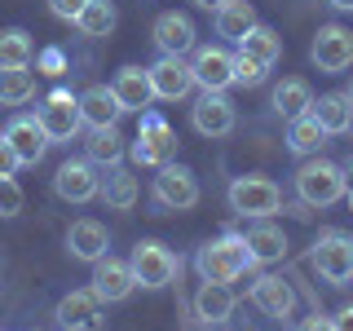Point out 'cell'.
<instances>
[{
    "label": "cell",
    "instance_id": "cell-1",
    "mask_svg": "<svg viewBox=\"0 0 353 331\" xmlns=\"http://www.w3.org/2000/svg\"><path fill=\"white\" fill-rule=\"evenodd\" d=\"M194 265H199V279L203 283H234L239 274H248V265H252L248 239L243 234H221L216 243H203Z\"/></svg>",
    "mask_w": 353,
    "mask_h": 331
},
{
    "label": "cell",
    "instance_id": "cell-2",
    "mask_svg": "<svg viewBox=\"0 0 353 331\" xmlns=\"http://www.w3.org/2000/svg\"><path fill=\"white\" fill-rule=\"evenodd\" d=\"M345 168L331 159H305L296 168V194H301L305 208H331L345 199Z\"/></svg>",
    "mask_w": 353,
    "mask_h": 331
},
{
    "label": "cell",
    "instance_id": "cell-3",
    "mask_svg": "<svg viewBox=\"0 0 353 331\" xmlns=\"http://www.w3.org/2000/svg\"><path fill=\"white\" fill-rule=\"evenodd\" d=\"M128 154L141 168H163V163L176 159V132L168 128V119H163L159 110H141V128H137V137H132Z\"/></svg>",
    "mask_w": 353,
    "mask_h": 331
},
{
    "label": "cell",
    "instance_id": "cell-4",
    "mask_svg": "<svg viewBox=\"0 0 353 331\" xmlns=\"http://www.w3.org/2000/svg\"><path fill=\"white\" fill-rule=\"evenodd\" d=\"M230 208H234L239 217L265 221L283 208V185L274 181V177H256V172L234 177V185H230Z\"/></svg>",
    "mask_w": 353,
    "mask_h": 331
},
{
    "label": "cell",
    "instance_id": "cell-5",
    "mask_svg": "<svg viewBox=\"0 0 353 331\" xmlns=\"http://www.w3.org/2000/svg\"><path fill=\"white\" fill-rule=\"evenodd\" d=\"M128 265H132V279H137V287H150V292L168 287L176 274H181L176 252L168 248V243H159V239H141L137 248H132Z\"/></svg>",
    "mask_w": 353,
    "mask_h": 331
},
{
    "label": "cell",
    "instance_id": "cell-6",
    "mask_svg": "<svg viewBox=\"0 0 353 331\" xmlns=\"http://www.w3.org/2000/svg\"><path fill=\"white\" fill-rule=\"evenodd\" d=\"M309 265H314L318 279L331 283V287L353 283V239L345 234V230H327V234H318L314 252H309Z\"/></svg>",
    "mask_w": 353,
    "mask_h": 331
},
{
    "label": "cell",
    "instance_id": "cell-7",
    "mask_svg": "<svg viewBox=\"0 0 353 331\" xmlns=\"http://www.w3.org/2000/svg\"><path fill=\"white\" fill-rule=\"evenodd\" d=\"M36 119H40V128L49 132V141H75L80 128H84L80 97H71V88H53V93L40 102Z\"/></svg>",
    "mask_w": 353,
    "mask_h": 331
},
{
    "label": "cell",
    "instance_id": "cell-8",
    "mask_svg": "<svg viewBox=\"0 0 353 331\" xmlns=\"http://www.w3.org/2000/svg\"><path fill=\"white\" fill-rule=\"evenodd\" d=\"M154 203L168 212H190L199 203V177L185 163H163L154 172Z\"/></svg>",
    "mask_w": 353,
    "mask_h": 331
},
{
    "label": "cell",
    "instance_id": "cell-9",
    "mask_svg": "<svg viewBox=\"0 0 353 331\" xmlns=\"http://www.w3.org/2000/svg\"><path fill=\"white\" fill-rule=\"evenodd\" d=\"M190 71H194V84L203 93H225L234 84V53L225 44H194Z\"/></svg>",
    "mask_w": 353,
    "mask_h": 331
},
{
    "label": "cell",
    "instance_id": "cell-10",
    "mask_svg": "<svg viewBox=\"0 0 353 331\" xmlns=\"http://www.w3.org/2000/svg\"><path fill=\"white\" fill-rule=\"evenodd\" d=\"M309 58H314L318 71L327 75H340L353 66V31L340 27V22H327V27H318L314 44H309Z\"/></svg>",
    "mask_w": 353,
    "mask_h": 331
},
{
    "label": "cell",
    "instance_id": "cell-11",
    "mask_svg": "<svg viewBox=\"0 0 353 331\" xmlns=\"http://www.w3.org/2000/svg\"><path fill=\"white\" fill-rule=\"evenodd\" d=\"M146 75H150V88H154V102H181V97H190V88H194L190 62L168 58V53H159V58L146 66Z\"/></svg>",
    "mask_w": 353,
    "mask_h": 331
},
{
    "label": "cell",
    "instance_id": "cell-12",
    "mask_svg": "<svg viewBox=\"0 0 353 331\" xmlns=\"http://www.w3.org/2000/svg\"><path fill=\"white\" fill-rule=\"evenodd\" d=\"M53 190H58V199H66V203H88V199H97V190H102V172H97V163L88 159H66L58 172H53Z\"/></svg>",
    "mask_w": 353,
    "mask_h": 331
},
{
    "label": "cell",
    "instance_id": "cell-13",
    "mask_svg": "<svg viewBox=\"0 0 353 331\" xmlns=\"http://www.w3.org/2000/svg\"><path fill=\"white\" fill-rule=\"evenodd\" d=\"M150 40H154V49H159V53H168V58H185V53H194L199 31H194L190 14H176V9H168V14H159V18H154Z\"/></svg>",
    "mask_w": 353,
    "mask_h": 331
},
{
    "label": "cell",
    "instance_id": "cell-14",
    "mask_svg": "<svg viewBox=\"0 0 353 331\" xmlns=\"http://www.w3.org/2000/svg\"><path fill=\"white\" fill-rule=\"evenodd\" d=\"M62 331H97L102 327V301H97L93 287H80V292H66L58 309H53Z\"/></svg>",
    "mask_w": 353,
    "mask_h": 331
},
{
    "label": "cell",
    "instance_id": "cell-15",
    "mask_svg": "<svg viewBox=\"0 0 353 331\" xmlns=\"http://www.w3.org/2000/svg\"><path fill=\"white\" fill-rule=\"evenodd\" d=\"M5 141L14 146V154H18L22 168H36V163L44 159V150L53 146L49 132L40 128L36 115H14V119H9V128H5Z\"/></svg>",
    "mask_w": 353,
    "mask_h": 331
},
{
    "label": "cell",
    "instance_id": "cell-16",
    "mask_svg": "<svg viewBox=\"0 0 353 331\" xmlns=\"http://www.w3.org/2000/svg\"><path fill=\"white\" fill-rule=\"evenodd\" d=\"M132 287H137V279H132V265L128 261H119V257H110V252H106V257L93 265V292H97V301H102V305L128 301Z\"/></svg>",
    "mask_w": 353,
    "mask_h": 331
},
{
    "label": "cell",
    "instance_id": "cell-17",
    "mask_svg": "<svg viewBox=\"0 0 353 331\" xmlns=\"http://www.w3.org/2000/svg\"><path fill=\"white\" fill-rule=\"evenodd\" d=\"M234 106L225 102V93H203L199 102L190 106V124H194V132L199 137H230L234 132Z\"/></svg>",
    "mask_w": 353,
    "mask_h": 331
},
{
    "label": "cell",
    "instance_id": "cell-18",
    "mask_svg": "<svg viewBox=\"0 0 353 331\" xmlns=\"http://www.w3.org/2000/svg\"><path fill=\"white\" fill-rule=\"evenodd\" d=\"M66 252H71L75 261H84V265H97L110 252L106 225H102V221H93V217L71 221V230H66Z\"/></svg>",
    "mask_w": 353,
    "mask_h": 331
},
{
    "label": "cell",
    "instance_id": "cell-19",
    "mask_svg": "<svg viewBox=\"0 0 353 331\" xmlns=\"http://www.w3.org/2000/svg\"><path fill=\"white\" fill-rule=\"evenodd\" d=\"M252 305L265 318H292L296 314V287L283 274H261L256 287H252Z\"/></svg>",
    "mask_w": 353,
    "mask_h": 331
},
{
    "label": "cell",
    "instance_id": "cell-20",
    "mask_svg": "<svg viewBox=\"0 0 353 331\" xmlns=\"http://www.w3.org/2000/svg\"><path fill=\"white\" fill-rule=\"evenodd\" d=\"M80 115H84V128H110V124H119L124 106H119L110 84H88L80 93Z\"/></svg>",
    "mask_w": 353,
    "mask_h": 331
},
{
    "label": "cell",
    "instance_id": "cell-21",
    "mask_svg": "<svg viewBox=\"0 0 353 331\" xmlns=\"http://www.w3.org/2000/svg\"><path fill=\"white\" fill-rule=\"evenodd\" d=\"M110 88H115V97H119V106L124 110H150L154 102V88H150V75H146V66H119L115 71V80H110Z\"/></svg>",
    "mask_w": 353,
    "mask_h": 331
},
{
    "label": "cell",
    "instance_id": "cell-22",
    "mask_svg": "<svg viewBox=\"0 0 353 331\" xmlns=\"http://www.w3.org/2000/svg\"><path fill=\"white\" fill-rule=\"evenodd\" d=\"M234 305L239 301H234V292H230V283H203L199 296H194V314H199V323H208V327L230 323Z\"/></svg>",
    "mask_w": 353,
    "mask_h": 331
},
{
    "label": "cell",
    "instance_id": "cell-23",
    "mask_svg": "<svg viewBox=\"0 0 353 331\" xmlns=\"http://www.w3.org/2000/svg\"><path fill=\"white\" fill-rule=\"evenodd\" d=\"M309 115L323 124L327 137H345V132H353V102L345 93H323L314 106H309Z\"/></svg>",
    "mask_w": 353,
    "mask_h": 331
},
{
    "label": "cell",
    "instance_id": "cell-24",
    "mask_svg": "<svg viewBox=\"0 0 353 331\" xmlns=\"http://www.w3.org/2000/svg\"><path fill=\"white\" fill-rule=\"evenodd\" d=\"M239 53H243V58H252V62H261L265 71H274L279 58H283V36L274 27H265V22H256V27L239 40Z\"/></svg>",
    "mask_w": 353,
    "mask_h": 331
},
{
    "label": "cell",
    "instance_id": "cell-25",
    "mask_svg": "<svg viewBox=\"0 0 353 331\" xmlns=\"http://www.w3.org/2000/svg\"><path fill=\"white\" fill-rule=\"evenodd\" d=\"M212 22H216V36H225L230 44H239L261 18H256V9H252V0H225V5L212 14Z\"/></svg>",
    "mask_w": 353,
    "mask_h": 331
},
{
    "label": "cell",
    "instance_id": "cell-26",
    "mask_svg": "<svg viewBox=\"0 0 353 331\" xmlns=\"http://www.w3.org/2000/svg\"><path fill=\"white\" fill-rule=\"evenodd\" d=\"M84 150H88V159H93L97 168H115V163H124L128 141H124V132H119V124H110V128H93V132H88Z\"/></svg>",
    "mask_w": 353,
    "mask_h": 331
},
{
    "label": "cell",
    "instance_id": "cell-27",
    "mask_svg": "<svg viewBox=\"0 0 353 331\" xmlns=\"http://www.w3.org/2000/svg\"><path fill=\"white\" fill-rule=\"evenodd\" d=\"M243 239H248L252 265H274V261H283V257H287V239H283V230H279V225H265V221H256V225H252Z\"/></svg>",
    "mask_w": 353,
    "mask_h": 331
},
{
    "label": "cell",
    "instance_id": "cell-28",
    "mask_svg": "<svg viewBox=\"0 0 353 331\" xmlns=\"http://www.w3.org/2000/svg\"><path fill=\"white\" fill-rule=\"evenodd\" d=\"M309 106H314V88H309V80H301V75H287L283 84H274V110H279L283 119L305 115Z\"/></svg>",
    "mask_w": 353,
    "mask_h": 331
},
{
    "label": "cell",
    "instance_id": "cell-29",
    "mask_svg": "<svg viewBox=\"0 0 353 331\" xmlns=\"http://www.w3.org/2000/svg\"><path fill=\"white\" fill-rule=\"evenodd\" d=\"M97 194H102L115 212H128V208L137 203V177H132L124 163H115V168L102 172V190H97Z\"/></svg>",
    "mask_w": 353,
    "mask_h": 331
},
{
    "label": "cell",
    "instance_id": "cell-30",
    "mask_svg": "<svg viewBox=\"0 0 353 331\" xmlns=\"http://www.w3.org/2000/svg\"><path fill=\"white\" fill-rule=\"evenodd\" d=\"M327 141V132L323 124H318L314 115H296V119H287V150L292 154H301V159H309V154H318V146Z\"/></svg>",
    "mask_w": 353,
    "mask_h": 331
},
{
    "label": "cell",
    "instance_id": "cell-31",
    "mask_svg": "<svg viewBox=\"0 0 353 331\" xmlns=\"http://www.w3.org/2000/svg\"><path fill=\"white\" fill-rule=\"evenodd\" d=\"M36 58V44L22 27H5L0 31V71H18V66H31Z\"/></svg>",
    "mask_w": 353,
    "mask_h": 331
},
{
    "label": "cell",
    "instance_id": "cell-32",
    "mask_svg": "<svg viewBox=\"0 0 353 331\" xmlns=\"http://www.w3.org/2000/svg\"><path fill=\"white\" fill-rule=\"evenodd\" d=\"M36 97V75L27 66L18 71H0V106H27Z\"/></svg>",
    "mask_w": 353,
    "mask_h": 331
},
{
    "label": "cell",
    "instance_id": "cell-33",
    "mask_svg": "<svg viewBox=\"0 0 353 331\" xmlns=\"http://www.w3.org/2000/svg\"><path fill=\"white\" fill-rule=\"evenodd\" d=\"M75 27H80L88 40H102V36H110V31H115V5H110V0H88V5H84V14L75 18Z\"/></svg>",
    "mask_w": 353,
    "mask_h": 331
},
{
    "label": "cell",
    "instance_id": "cell-34",
    "mask_svg": "<svg viewBox=\"0 0 353 331\" xmlns=\"http://www.w3.org/2000/svg\"><path fill=\"white\" fill-rule=\"evenodd\" d=\"M22 208H27V194H22V185L14 177H0V217H18Z\"/></svg>",
    "mask_w": 353,
    "mask_h": 331
},
{
    "label": "cell",
    "instance_id": "cell-35",
    "mask_svg": "<svg viewBox=\"0 0 353 331\" xmlns=\"http://www.w3.org/2000/svg\"><path fill=\"white\" fill-rule=\"evenodd\" d=\"M36 71H40V75H53V80H58V75H66L71 66H66V53L58 49V44H49V49H40V53H36Z\"/></svg>",
    "mask_w": 353,
    "mask_h": 331
},
{
    "label": "cell",
    "instance_id": "cell-36",
    "mask_svg": "<svg viewBox=\"0 0 353 331\" xmlns=\"http://www.w3.org/2000/svg\"><path fill=\"white\" fill-rule=\"evenodd\" d=\"M265 66L261 62H252V58H243V53H234V84H243V88H256L261 80H265Z\"/></svg>",
    "mask_w": 353,
    "mask_h": 331
},
{
    "label": "cell",
    "instance_id": "cell-37",
    "mask_svg": "<svg viewBox=\"0 0 353 331\" xmlns=\"http://www.w3.org/2000/svg\"><path fill=\"white\" fill-rule=\"evenodd\" d=\"M84 5H88V0H49L53 18H62V22H75V18L84 14Z\"/></svg>",
    "mask_w": 353,
    "mask_h": 331
},
{
    "label": "cell",
    "instance_id": "cell-38",
    "mask_svg": "<svg viewBox=\"0 0 353 331\" xmlns=\"http://www.w3.org/2000/svg\"><path fill=\"white\" fill-rule=\"evenodd\" d=\"M18 168H22V163H18V154H14V146H9V141L0 137V177H14Z\"/></svg>",
    "mask_w": 353,
    "mask_h": 331
},
{
    "label": "cell",
    "instance_id": "cell-39",
    "mask_svg": "<svg viewBox=\"0 0 353 331\" xmlns=\"http://www.w3.org/2000/svg\"><path fill=\"white\" fill-rule=\"evenodd\" d=\"M296 331H336V327H331V318H323V314L314 309L309 318H301V323H296Z\"/></svg>",
    "mask_w": 353,
    "mask_h": 331
},
{
    "label": "cell",
    "instance_id": "cell-40",
    "mask_svg": "<svg viewBox=\"0 0 353 331\" xmlns=\"http://www.w3.org/2000/svg\"><path fill=\"white\" fill-rule=\"evenodd\" d=\"M331 327H336V331H353V305H345V309H340V314L331 318Z\"/></svg>",
    "mask_w": 353,
    "mask_h": 331
},
{
    "label": "cell",
    "instance_id": "cell-41",
    "mask_svg": "<svg viewBox=\"0 0 353 331\" xmlns=\"http://www.w3.org/2000/svg\"><path fill=\"white\" fill-rule=\"evenodd\" d=\"M340 168H345V185H349V190H353V154H349L345 163H340ZM349 190H345V194H349Z\"/></svg>",
    "mask_w": 353,
    "mask_h": 331
},
{
    "label": "cell",
    "instance_id": "cell-42",
    "mask_svg": "<svg viewBox=\"0 0 353 331\" xmlns=\"http://www.w3.org/2000/svg\"><path fill=\"white\" fill-rule=\"evenodd\" d=\"M194 5H199V9H208V14H216V9L225 5V0H194Z\"/></svg>",
    "mask_w": 353,
    "mask_h": 331
},
{
    "label": "cell",
    "instance_id": "cell-43",
    "mask_svg": "<svg viewBox=\"0 0 353 331\" xmlns=\"http://www.w3.org/2000/svg\"><path fill=\"white\" fill-rule=\"evenodd\" d=\"M327 5H331V9H340V14H349V9H353V0H327Z\"/></svg>",
    "mask_w": 353,
    "mask_h": 331
},
{
    "label": "cell",
    "instance_id": "cell-44",
    "mask_svg": "<svg viewBox=\"0 0 353 331\" xmlns=\"http://www.w3.org/2000/svg\"><path fill=\"white\" fill-rule=\"evenodd\" d=\"M345 97H349V102H353V80H349V88H345Z\"/></svg>",
    "mask_w": 353,
    "mask_h": 331
},
{
    "label": "cell",
    "instance_id": "cell-45",
    "mask_svg": "<svg viewBox=\"0 0 353 331\" xmlns=\"http://www.w3.org/2000/svg\"><path fill=\"white\" fill-rule=\"evenodd\" d=\"M349 208H353V190H349Z\"/></svg>",
    "mask_w": 353,
    "mask_h": 331
}]
</instances>
